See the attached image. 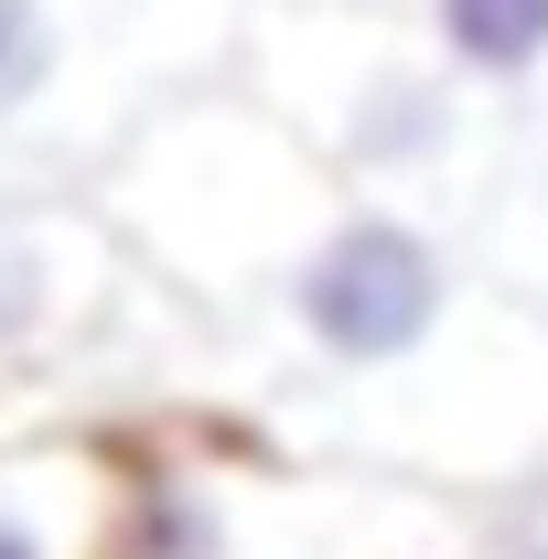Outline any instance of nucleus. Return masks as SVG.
Here are the masks:
<instances>
[{
	"instance_id": "obj_5",
	"label": "nucleus",
	"mask_w": 548,
	"mask_h": 559,
	"mask_svg": "<svg viewBox=\"0 0 548 559\" xmlns=\"http://www.w3.org/2000/svg\"><path fill=\"white\" fill-rule=\"evenodd\" d=\"M33 312H44V270L33 259H0V334H22Z\"/></svg>"
},
{
	"instance_id": "obj_2",
	"label": "nucleus",
	"mask_w": 548,
	"mask_h": 559,
	"mask_svg": "<svg viewBox=\"0 0 548 559\" xmlns=\"http://www.w3.org/2000/svg\"><path fill=\"white\" fill-rule=\"evenodd\" d=\"M441 11V44L474 75H527L548 55V0H430Z\"/></svg>"
},
{
	"instance_id": "obj_6",
	"label": "nucleus",
	"mask_w": 548,
	"mask_h": 559,
	"mask_svg": "<svg viewBox=\"0 0 548 559\" xmlns=\"http://www.w3.org/2000/svg\"><path fill=\"white\" fill-rule=\"evenodd\" d=\"M0 559H44V538H33V516H0Z\"/></svg>"
},
{
	"instance_id": "obj_3",
	"label": "nucleus",
	"mask_w": 548,
	"mask_h": 559,
	"mask_svg": "<svg viewBox=\"0 0 548 559\" xmlns=\"http://www.w3.org/2000/svg\"><path fill=\"white\" fill-rule=\"evenodd\" d=\"M55 86V11L44 0H0V119H22Z\"/></svg>"
},
{
	"instance_id": "obj_1",
	"label": "nucleus",
	"mask_w": 548,
	"mask_h": 559,
	"mask_svg": "<svg viewBox=\"0 0 548 559\" xmlns=\"http://www.w3.org/2000/svg\"><path fill=\"white\" fill-rule=\"evenodd\" d=\"M301 323H312V345L344 355V366L409 355L419 334L441 323V259H430V237L388 226V215L334 226V237L312 248V270H301Z\"/></svg>"
},
{
	"instance_id": "obj_4",
	"label": "nucleus",
	"mask_w": 548,
	"mask_h": 559,
	"mask_svg": "<svg viewBox=\"0 0 548 559\" xmlns=\"http://www.w3.org/2000/svg\"><path fill=\"white\" fill-rule=\"evenodd\" d=\"M130 559H215V516L183 506V495H162V506L140 516V549Z\"/></svg>"
}]
</instances>
